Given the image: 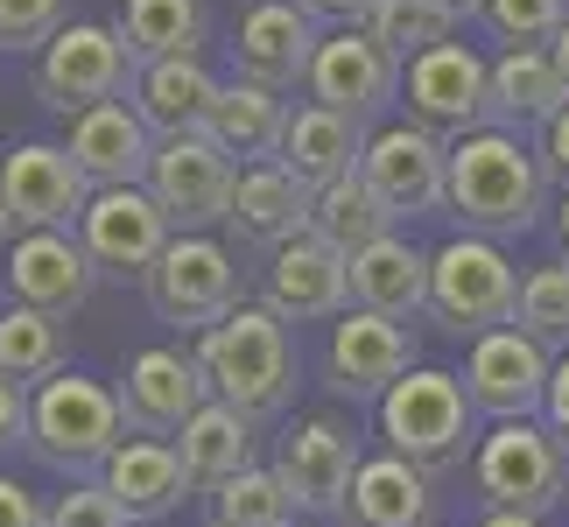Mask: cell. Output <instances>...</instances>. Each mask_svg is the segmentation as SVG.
Returning <instances> with one entry per match:
<instances>
[{
	"instance_id": "cell-1",
	"label": "cell",
	"mask_w": 569,
	"mask_h": 527,
	"mask_svg": "<svg viewBox=\"0 0 569 527\" xmlns=\"http://www.w3.org/2000/svg\"><path fill=\"white\" fill-rule=\"evenodd\" d=\"M541 205H549V169L520 148V135L478 127V135L450 141V211L465 218V232L513 239L541 218Z\"/></svg>"
},
{
	"instance_id": "cell-2",
	"label": "cell",
	"mask_w": 569,
	"mask_h": 527,
	"mask_svg": "<svg viewBox=\"0 0 569 527\" xmlns=\"http://www.w3.org/2000/svg\"><path fill=\"white\" fill-rule=\"evenodd\" d=\"M197 366H204L218 401H232L253 422H268L296 401V345L268 302H239L226 324H211L197 338Z\"/></svg>"
},
{
	"instance_id": "cell-3",
	"label": "cell",
	"mask_w": 569,
	"mask_h": 527,
	"mask_svg": "<svg viewBox=\"0 0 569 527\" xmlns=\"http://www.w3.org/2000/svg\"><path fill=\"white\" fill-rule=\"evenodd\" d=\"M471 394L457 372L415 366L408 380H393V394L380 401V436L393 457H408L415 471H450L478 457V429H471Z\"/></svg>"
},
{
	"instance_id": "cell-4",
	"label": "cell",
	"mask_w": 569,
	"mask_h": 527,
	"mask_svg": "<svg viewBox=\"0 0 569 527\" xmlns=\"http://www.w3.org/2000/svg\"><path fill=\"white\" fill-rule=\"evenodd\" d=\"M429 310L450 324L457 338H486L507 331L520 317V275L513 260L499 253V239H450V247L429 253Z\"/></svg>"
},
{
	"instance_id": "cell-5",
	"label": "cell",
	"mask_w": 569,
	"mask_h": 527,
	"mask_svg": "<svg viewBox=\"0 0 569 527\" xmlns=\"http://www.w3.org/2000/svg\"><path fill=\"white\" fill-rule=\"evenodd\" d=\"M29 444L57 471H106V457L127 444V408H120L113 387L84 380V372H57V380L36 387Z\"/></svg>"
},
{
	"instance_id": "cell-6",
	"label": "cell",
	"mask_w": 569,
	"mask_h": 527,
	"mask_svg": "<svg viewBox=\"0 0 569 527\" xmlns=\"http://www.w3.org/2000/svg\"><path fill=\"white\" fill-rule=\"evenodd\" d=\"M471 486L486 493L492 514H535L541 520L569 493V450L549 422H499L492 436H478Z\"/></svg>"
},
{
	"instance_id": "cell-7",
	"label": "cell",
	"mask_w": 569,
	"mask_h": 527,
	"mask_svg": "<svg viewBox=\"0 0 569 527\" xmlns=\"http://www.w3.org/2000/svg\"><path fill=\"white\" fill-rule=\"evenodd\" d=\"M141 281H148V310L162 324H177V331H197V338L239 310V268L211 232H177L169 253Z\"/></svg>"
},
{
	"instance_id": "cell-8",
	"label": "cell",
	"mask_w": 569,
	"mask_h": 527,
	"mask_svg": "<svg viewBox=\"0 0 569 527\" xmlns=\"http://www.w3.org/2000/svg\"><path fill=\"white\" fill-rule=\"evenodd\" d=\"M127 78H141V57L127 50V36L106 29V21H71L36 63V92L50 99L63 120L92 113V106H113L127 92Z\"/></svg>"
},
{
	"instance_id": "cell-9",
	"label": "cell",
	"mask_w": 569,
	"mask_h": 527,
	"mask_svg": "<svg viewBox=\"0 0 569 527\" xmlns=\"http://www.w3.org/2000/svg\"><path fill=\"white\" fill-rule=\"evenodd\" d=\"M148 197L169 211L177 232H211L218 218H232L239 162L211 135H169L156 141V162H148Z\"/></svg>"
},
{
	"instance_id": "cell-10",
	"label": "cell",
	"mask_w": 569,
	"mask_h": 527,
	"mask_svg": "<svg viewBox=\"0 0 569 527\" xmlns=\"http://www.w3.org/2000/svg\"><path fill=\"white\" fill-rule=\"evenodd\" d=\"M457 380H465L478 415H492V422H535L541 401H549V380H556V351H541L520 324H507V331L471 338V359Z\"/></svg>"
},
{
	"instance_id": "cell-11",
	"label": "cell",
	"mask_w": 569,
	"mask_h": 527,
	"mask_svg": "<svg viewBox=\"0 0 569 527\" xmlns=\"http://www.w3.org/2000/svg\"><path fill=\"white\" fill-rule=\"evenodd\" d=\"M401 92H408V113L415 127H429V135H478V127H492V63L471 57L465 42H443V50L415 57L401 71Z\"/></svg>"
},
{
	"instance_id": "cell-12",
	"label": "cell",
	"mask_w": 569,
	"mask_h": 527,
	"mask_svg": "<svg viewBox=\"0 0 569 527\" xmlns=\"http://www.w3.org/2000/svg\"><path fill=\"white\" fill-rule=\"evenodd\" d=\"M0 205L21 232H71L84 205H92V176L78 169L71 148L50 141H21L8 162H0Z\"/></svg>"
},
{
	"instance_id": "cell-13",
	"label": "cell",
	"mask_w": 569,
	"mask_h": 527,
	"mask_svg": "<svg viewBox=\"0 0 569 527\" xmlns=\"http://www.w3.org/2000/svg\"><path fill=\"white\" fill-rule=\"evenodd\" d=\"M78 239L92 253L99 275H148L156 260L169 253V211L148 197V183H127V190H92V205L78 218Z\"/></svg>"
},
{
	"instance_id": "cell-14",
	"label": "cell",
	"mask_w": 569,
	"mask_h": 527,
	"mask_svg": "<svg viewBox=\"0 0 569 527\" xmlns=\"http://www.w3.org/2000/svg\"><path fill=\"white\" fill-rule=\"evenodd\" d=\"M359 465H366L359 436L345 429L338 415H302V422L281 436V457H274L296 514H338L345 493H352V478H359Z\"/></svg>"
},
{
	"instance_id": "cell-15",
	"label": "cell",
	"mask_w": 569,
	"mask_h": 527,
	"mask_svg": "<svg viewBox=\"0 0 569 527\" xmlns=\"http://www.w3.org/2000/svg\"><path fill=\"white\" fill-rule=\"evenodd\" d=\"M359 176L387 197L393 218L450 205V148H443V135H429V127H380V135L366 141Z\"/></svg>"
},
{
	"instance_id": "cell-16",
	"label": "cell",
	"mask_w": 569,
	"mask_h": 527,
	"mask_svg": "<svg viewBox=\"0 0 569 527\" xmlns=\"http://www.w3.org/2000/svg\"><path fill=\"white\" fill-rule=\"evenodd\" d=\"M323 372L345 401H387L393 380L415 372V338L408 324L373 317V310H345L331 324V351H323Z\"/></svg>"
},
{
	"instance_id": "cell-17",
	"label": "cell",
	"mask_w": 569,
	"mask_h": 527,
	"mask_svg": "<svg viewBox=\"0 0 569 527\" xmlns=\"http://www.w3.org/2000/svg\"><path fill=\"white\" fill-rule=\"evenodd\" d=\"M218 401L211 380H204V366L190 359V351L177 345H156V351H134L127 359V387H120V408H127V429H141V436H177L190 429V415Z\"/></svg>"
},
{
	"instance_id": "cell-18",
	"label": "cell",
	"mask_w": 569,
	"mask_h": 527,
	"mask_svg": "<svg viewBox=\"0 0 569 527\" xmlns=\"http://www.w3.org/2000/svg\"><path fill=\"white\" fill-rule=\"evenodd\" d=\"M323 50L317 36V14L302 8V0H253L247 21H239V78L268 84V92H296V84H310V63Z\"/></svg>"
},
{
	"instance_id": "cell-19",
	"label": "cell",
	"mask_w": 569,
	"mask_h": 527,
	"mask_svg": "<svg viewBox=\"0 0 569 527\" xmlns=\"http://www.w3.org/2000/svg\"><path fill=\"white\" fill-rule=\"evenodd\" d=\"M317 106H331V113L345 120H373L380 106L401 99V63H393L387 50L366 29H338V36H323V50L310 63V84H302Z\"/></svg>"
},
{
	"instance_id": "cell-20",
	"label": "cell",
	"mask_w": 569,
	"mask_h": 527,
	"mask_svg": "<svg viewBox=\"0 0 569 527\" xmlns=\"http://www.w3.org/2000/svg\"><path fill=\"white\" fill-rule=\"evenodd\" d=\"M268 310L281 324H323V317H345L352 310V260L338 247H323L317 232L289 239L274 260H268Z\"/></svg>"
},
{
	"instance_id": "cell-21",
	"label": "cell",
	"mask_w": 569,
	"mask_h": 527,
	"mask_svg": "<svg viewBox=\"0 0 569 527\" xmlns=\"http://www.w3.org/2000/svg\"><path fill=\"white\" fill-rule=\"evenodd\" d=\"M92 253L84 239L71 232H21L14 239V260H8V302H29V310H50V317H71L84 296H92Z\"/></svg>"
},
{
	"instance_id": "cell-22",
	"label": "cell",
	"mask_w": 569,
	"mask_h": 527,
	"mask_svg": "<svg viewBox=\"0 0 569 527\" xmlns=\"http://www.w3.org/2000/svg\"><path fill=\"white\" fill-rule=\"evenodd\" d=\"M99 486L120 499V514L134 520V527H156L162 514L183 507L190 471H183V457H177V444H169V436H127V444L106 457Z\"/></svg>"
},
{
	"instance_id": "cell-23",
	"label": "cell",
	"mask_w": 569,
	"mask_h": 527,
	"mask_svg": "<svg viewBox=\"0 0 569 527\" xmlns=\"http://www.w3.org/2000/svg\"><path fill=\"white\" fill-rule=\"evenodd\" d=\"M71 156L92 176V190H127L148 183V162H156V127H148L134 106H92V113L71 120Z\"/></svg>"
},
{
	"instance_id": "cell-24",
	"label": "cell",
	"mask_w": 569,
	"mask_h": 527,
	"mask_svg": "<svg viewBox=\"0 0 569 527\" xmlns=\"http://www.w3.org/2000/svg\"><path fill=\"white\" fill-rule=\"evenodd\" d=\"M366 127L359 120H345V113H331V106H317V99H302L296 113H289V135H281V169L289 176H302L310 190H331V183H345V176H359V162H366Z\"/></svg>"
},
{
	"instance_id": "cell-25",
	"label": "cell",
	"mask_w": 569,
	"mask_h": 527,
	"mask_svg": "<svg viewBox=\"0 0 569 527\" xmlns=\"http://www.w3.org/2000/svg\"><path fill=\"white\" fill-rule=\"evenodd\" d=\"M310 211H317V190L302 176H289L281 162H260V169H239V197H232L226 226L239 239H253V247L281 253L289 239L310 232Z\"/></svg>"
},
{
	"instance_id": "cell-26",
	"label": "cell",
	"mask_w": 569,
	"mask_h": 527,
	"mask_svg": "<svg viewBox=\"0 0 569 527\" xmlns=\"http://www.w3.org/2000/svg\"><path fill=\"white\" fill-rule=\"evenodd\" d=\"M218 84L204 71V57H169V63H141L134 78V113L156 127V141L169 135H204L211 113H218Z\"/></svg>"
},
{
	"instance_id": "cell-27",
	"label": "cell",
	"mask_w": 569,
	"mask_h": 527,
	"mask_svg": "<svg viewBox=\"0 0 569 527\" xmlns=\"http://www.w3.org/2000/svg\"><path fill=\"white\" fill-rule=\"evenodd\" d=\"M289 113H296V106L281 99V92H268V84H253V78H232L226 92H218V113H211L204 135H211L218 148H226L232 162L260 169V162H274V156H281Z\"/></svg>"
},
{
	"instance_id": "cell-28",
	"label": "cell",
	"mask_w": 569,
	"mask_h": 527,
	"mask_svg": "<svg viewBox=\"0 0 569 527\" xmlns=\"http://www.w3.org/2000/svg\"><path fill=\"white\" fill-rule=\"evenodd\" d=\"M177 457L190 471V493H218L239 471H253V415H239L232 401H204L190 415V429L177 436Z\"/></svg>"
},
{
	"instance_id": "cell-29",
	"label": "cell",
	"mask_w": 569,
	"mask_h": 527,
	"mask_svg": "<svg viewBox=\"0 0 569 527\" xmlns=\"http://www.w3.org/2000/svg\"><path fill=\"white\" fill-rule=\"evenodd\" d=\"M338 520L345 527H429V471H415L393 450L373 457V465H359Z\"/></svg>"
},
{
	"instance_id": "cell-30",
	"label": "cell",
	"mask_w": 569,
	"mask_h": 527,
	"mask_svg": "<svg viewBox=\"0 0 569 527\" xmlns=\"http://www.w3.org/2000/svg\"><path fill=\"white\" fill-rule=\"evenodd\" d=\"M352 302L393 324L429 310V253H415L408 239H380V247L352 253Z\"/></svg>"
},
{
	"instance_id": "cell-31",
	"label": "cell",
	"mask_w": 569,
	"mask_h": 527,
	"mask_svg": "<svg viewBox=\"0 0 569 527\" xmlns=\"http://www.w3.org/2000/svg\"><path fill=\"white\" fill-rule=\"evenodd\" d=\"M562 106H569V84H562L549 50H507L492 63V127H507V135L520 120L549 127Z\"/></svg>"
},
{
	"instance_id": "cell-32",
	"label": "cell",
	"mask_w": 569,
	"mask_h": 527,
	"mask_svg": "<svg viewBox=\"0 0 569 527\" xmlns=\"http://www.w3.org/2000/svg\"><path fill=\"white\" fill-rule=\"evenodd\" d=\"M310 232L323 239V247H338L345 260H352L366 247H380V239H393V211H387V197L366 183V176H345V183L317 190Z\"/></svg>"
},
{
	"instance_id": "cell-33",
	"label": "cell",
	"mask_w": 569,
	"mask_h": 527,
	"mask_svg": "<svg viewBox=\"0 0 569 527\" xmlns=\"http://www.w3.org/2000/svg\"><path fill=\"white\" fill-rule=\"evenodd\" d=\"M113 29L127 36V50H134L141 63L197 57L204 50V0H127Z\"/></svg>"
},
{
	"instance_id": "cell-34",
	"label": "cell",
	"mask_w": 569,
	"mask_h": 527,
	"mask_svg": "<svg viewBox=\"0 0 569 527\" xmlns=\"http://www.w3.org/2000/svg\"><path fill=\"white\" fill-rule=\"evenodd\" d=\"M63 359H71V338H63V317L50 310H29V302H8L0 310V372L21 387H42L57 380Z\"/></svg>"
},
{
	"instance_id": "cell-35",
	"label": "cell",
	"mask_w": 569,
	"mask_h": 527,
	"mask_svg": "<svg viewBox=\"0 0 569 527\" xmlns=\"http://www.w3.org/2000/svg\"><path fill=\"white\" fill-rule=\"evenodd\" d=\"M457 21H465V14H457V8H443V0H380V8L366 14V36H373L380 50H387V57L408 71L415 57L443 50Z\"/></svg>"
},
{
	"instance_id": "cell-36",
	"label": "cell",
	"mask_w": 569,
	"mask_h": 527,
	"mask_svg": "<svg viewBox=\"0 0 569 527\" xmlns=\"http://www.w3.org/2000/svg\"><path fill=\"white\" fill-rule=\"evenodd\" d=\"M296 520V499L289 486H281V471H239L232 486H218L211 493V507H204V527H289Z\"/></svg>"
},
{
	"instance_id": "cell-37",
	"label": "cell",
	"mask_w": 569,
	"mask_h": 527,
	"mask_svg": "<svg viewBox=\"0 0 569 527\" xmlns=\"http://www.w3.org/2000/svg\"><path fill=\"white\" fill-rule=\"evenodd\" d=\"M520 331H528L541 351H569V268L556 260V268H535L528 281H520Z\"/></svg>"
},
{
	"instance_id": "cell-38",
	"label": "cell",
	"mask_w": 569,
	"mask_h": 527,
	"mask_svg": "<svg viewBox=\"0 0 569 527\" xmlns=\"http://www.w3.org/2000/svg\"><path fill=\"white\" fill-rule=\"evenodd\" d=\"M492 36H507L513 50H541L569 29V0H486Z\"/></svg>"
},
{
	"instance_id": "cell-39",
	"label": "cell",
	"mask_w": 569,
	"mask_h": 527,
	"mask_svg": "<svg viewBox=\"0 0 569 527\" xmlns=\"http://www.w3.org/2000/svg\"><path fill=\"white\" fill-rule=\"evenodd\" d=\"M63 29V0H0V50H50Z\"/></svg>"
},
{
	"instance_id": "cell-40",
	"label": "cell",
	"mask_w": 569,
	"mask_h": 527,
	"mask_svg": "<svg viewBox=\"0 0 569 527\" xmlns=\"http://www.w3.org/2000/svg\"><path fill=\"white\" fill-rule=\"evenodd\" d=\"M50 527H134V520L120 514V499L106 486H78V493H63L50 507Z\"/></svg>"
},
{
	"instance_id": "cell-41",
	"label": "cell",
	"mask_w": 569,
	"mask_h": 527,
	"mask_svg": "<svg viewBox=\"0 0 569 527\" xmlns=\"http://www.w3.org/2000/svg\"><path fill=\"white\" fill-rule=\"evenodd\" d=\"M29 422H36V394L0 372V457H8L14 444H29Z\"/></svg>"
},
{
	"instance_id": "cell-42",
	"label": "cell",
	"mask_w": 569,
	"mask_h": 527,
	"mask_svg": "<svg viewBox=\"0 0 569 527\" xmlns=\"http://www.w3.org/2000/svg\"><path fill=\"white\" fill-rule=\"evenodd\" d=\"M0 527H50V507H36L29 486L0 478Z\"/></svg>"
},
{
	"instance_id": "cell-43",
	"label": "cell",
	"mask_w": 569,
	"mask_h": 527,
	"mask_svg": "<svg viewBox=\"0 0 569 527\" xmlns=\"http://www.w3.org/2000/svg\"><path fill=\"white\" fill-rule=\"evenodd\" d=\"M541 415H549V429L562 436V450H569V351L556 359V380H549V401H541Z\"/></svg>"
},
{
	"instance_id": "cell-44",
	"label": "cell",
	"mask_w": 569,
	"mask_h": 527,
	"mask_svg": "<svg viewBox=\"0 0 569 527\" xmlns=\"http://www.w3.org/2000/svg\"><path fill=\"white\" fill-rule=\"evenodd\" d=\"M310 14H331V21H352V29H366V14L380 8V0H302Z\"/></svg>"
},
{
	"instance_id": "cell-45",
	"label": "cell",
	"mask_w": 569,
	"mask_h": 527,
	"mask_svg": "<svg viewBox=\"0 0 569 527\" xmlns=\"http://www.w3.org/2000/svg\"><path fill=\"white\" fill-rule=\"evenodd\" d=\"M549 169H556V176H569V106L549 120Z\"/></svg>"
},
{
	"instance_id": "cell-46",
	"label": "cell",
	"mask_w": 569,
	"mask_h": 527,
	"mask_svg": "<svg viewBox=\"0 0 569 527\" xmlns=\"http://www.w3.org/2000/svg\"><path fill=\"white\" fill-rule=\"evenodd\" d=\"M478 527H541V520H535V514H486Z\"/></svg>"
},
{
	"instance_id": "cell-47",
	"label": "cell",
	"mask_w": 569,
	"mask_h": 527,
	"mask_svg": "<svg viewBox=\"0 0 569 527\" xmlns=\"http://www.w3.org/2000/svg\"><path fill=\"white\" fill-rule=\"evenodd\" d=\"M549 57H556V71H562V84H569V29H562V36L549 42Z\"/></svg>"
},
{
	"instance_id": "cell-48",
	"label": "cell",
	"mask_w": 569,
	"mask_h": 527,
	"mask_svg": "<svg viewBox=\"0 0 569 527\" xmlns=\"http://www.w3.org/2000/svg\"><path fill=\"white\" fill-rule=\"evenodd\" d=\"M443 8H457V14H486V0H443Z\"/></svg>"
},
{
	"instance_id": "cell-49",
	"label": "cell",
	"mask_w": 569,
	"mask_h": 527,
	"mask_svg": "<svg viewBox=\"0 0 569 527\" xmlns=\"http://www.w3.org/2000/svg\"><path fill=\"white\" fill-rule=\"evenodd\" d=\"M556 226H562V247H569V197H562V211H556Z\"/></svg>"
},
{
	"instance_id": "cell-50",
	"label": "cell",
	"mask_w": 569,
	"mask_h": 527,
	"mask_svg": "<svg viewBox=\"0 0 569 527\" xmlns=\"http://www.w3.org/2000/svg\"><path fill=\"white\" fill-rule=\"evenodd\" d=\"M8 232H14V218H8V205H0V247H8Z\"/></svg>"
}]
</instances>
